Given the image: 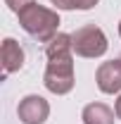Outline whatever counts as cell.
I'll return each mask as SVG.
<instances>
[{
  "label": "cell",
  "mask_w": 121,
  "mask_h": 124,
  "mask_svg": "<svg viewBox=\"0 0 121 124\" xmlns=\"http://www.w3.org/2000/svg\"><path fill=\"white\" fill-rule=\"evenodd\" d=\"M19 24L29 36H33L36 41L47 43L57 36V26H60V15L55 10H47L43 5L33 2L31 7H26L24 12H19Z\"/></svg>",
  "instance_id": "obj_1"
},
{
  "label": "cell",
  "mask_w": 121,
  "mask_h": 124,
  "mask_svg": "<svg viewBox=\"0 0 121 124\" xmlns=\"http://www.w3.org/2000/svg\"><path fill=\"white\" fill-rule=\"evenodd\" d=\"M43 84L50 93L64 95L74 88V53H62L47 57V67L43 74Z\"/></svg>",
  "instance_id": "obj_2"
},
{
  "label": "cell",
  "mask_w": 121,
  "mask_h": 124,
  "mask_svg": "<svg viewBox=\"0 0 121 124\" xmlns=\"http://www.w3.org/2000/svg\"><path fill=\"white\" fill-rule=\"evenodd\" d=\"M71 46L74 53L78 57H100L107 53V36L102 33L100 26L88 24V26H81L71 33Z\"/></svg>",
  "instance_id": "obj_3"
},
{
  "label": "cell",
  "mask_w": 121,
  "mask_h": 124,
  "mask_svg": "<svg viewBox=\"0 0 121 124\" xmlns=\"http://www.w3.org/2000/svg\"><path fill=\"white\" fill-rule=\"evenodd\" d=\"M17 112L24 124H43L50 115V105L43 95H26V98H21Z\"/></svg>",
  "instance_id": "obj_4"
},
{
  "label": "cell",
  "mask_w": 121,
  "mask_h": 124,
  "mask_svg": "<svg viewBox=\"0 0 121 124\" xmlns=\"http://www.w3.org/2000/svg\"><path fill=\"white\" fill-rule=\"evenodd\" d=\"M95 81H97V88L102 93H119L121 91V64L116 60L102 62L97 67Z\"/></svg>",
  "instance_id": "obj_5"
},
{
  "label": "cell",
  "mask_w": 121,
  "mask_h": 124,
  "mask_svg": "<svg viewBox=\"0 0 121 124\" xmlns=\"http://www.w3.org/2000/svg\"><path fill=\"white\" fill-rule=\"evenodd\" d=\"M0 60H2V77L19 72L24 67V50L14 38H5L2 48H0Z\"/></svg>",
  "instance_id": "obj_6"
},
{
  "label": "cell",
  "mask_w": 121,
  "mask_h": 124,
  "mask_svg": "<svg viewBox=\"0 0 121 124\" xmlns=\"http://www.w3.org/2000/svg\"><path fill=\"white\" fill-rule=\"evenodd\" d=\"M83 124H114V112L105 103H90L83 108Z\"/></svg>",
  "instance_id": "obj_7"
},
{
  "label": "cell",
  "mask_w": 121,
  "mask_h": 124,
  "mask_svg": "<svg viewBox=\"0 0 121 124\" xmlns=\"http://www.w3.org/2000/svg\"><path fill=\"white\" fill-rule=\"evenodd\" d=\"M33 2H36V0H5V5H7L12 12H17V15H19V12H24L26 7H31Z\"/></svg>",
  "instance_id": "obj_8"
},
{
  "label": "cell",
  "mask_w": 121,
  "mask_h": 124,
  "mask_svg": "<svg viewBox=\"0 0 121 124\" xmlns=\"http://www.w3.org/2000/svg\"><path fill=\"white\" fill-rule=\"evenodd\" d=\"M57 10H76V0H52Z\"/></svg>",
  "instance_id": "obj_9"
},
{
  "label": "cell",
  "mask_w": 121,
  "mask_h": 124,
  "mask_svg": "<svg viewBox=\"0 0 121 124\" xmlns=\"http://www.w3.org/2000/svg\"><path fill=\"white\" fill-rule=\"evenodd\" d=\"M97 5V0H76V10H90Z\"/></svg>",
  "instance_id": "obj_10"
},
{
  "label": "cell",
  "mask_w": 121,
  "mask_h": 124,
  "mask_svg": "<svg viewBox=\"0 0 121 124\" xmlns=\"http://www.w3.org/2000/svg\"><path fill=\"white\" fill-rule=\"evenodd\" d=\"M116 117L121 119V95H119V100H116Z\"/></svg>",
  "instance_id": "obj_11"
},
{
  "label": "cell",
  "mask_w": 121,
  "mask_h": 124,
  "mask_svg": "<svg viewBox=\"0 0 121 124\" xmlns=\"http://www.w3.org/2000/svg\"><path fill=\"white\" fill-rule=\"evenodd\" d=\"M116 62H119V64H121V55H119V57H116Z\"/></svg>",
  "instance_id": "obj_12"
},
{
  "label": "cell",
  "mask_w": 121,
  "mask_h": 124,
  "mask_svg": "<svg viewBox=\"0 0 121 124\" xmlns=\"http://www.w3.org/2000/svg\"><path fill=\"white\" fill-rule=\"evenodd\" d=\"M119 36H121V24H119Z\"/></svg>",
  "instance_id": "obj_13"
}]
</instances>
